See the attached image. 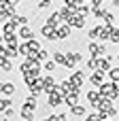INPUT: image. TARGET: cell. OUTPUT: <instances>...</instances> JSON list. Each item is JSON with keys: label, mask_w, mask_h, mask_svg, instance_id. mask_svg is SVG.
<instances>
[{"label": "cell", "mask_w": 119, "mask_h": 121, "mask_svg": "<svg viewBox=\"0 0 119 121\" xmlns=\"http://www.w3.org/2000/svg\"><path fill=\"white\" fill-rule=\"evenodd\" d=\"M83 113H85V108H83V106H79V104H77V106H72V115H83Z\"/></svg>", "instance_id": "9c48e42d"}, {"label": "cell", "mask_w": 119, "mask_h": 121, "mask_svg": "<svg viewBox=\"0 0 119 121\" xmlns=\"http://www.w3.org/2000/svg\"><path fill=\"white\" fill-rule=\"evenodd\" d=\"M57 19H60V15H57V13L49 15V17H47V26H49V28H55V26H57Z\"/></svg>", "instance_id": "5b68a950"}, {"label": "cell", "mask_w": 119, "mask_h": 121, "mask_svg": "<svg viewBox=\"0 0 119 121\" xmlns=\"http://www.w3.org/2000/svg\"><path fill=\"white\" fill-rule=\"evenodd\" d=\"M19 51H21L23 55H28V53H30V49H28V45H21V47H19Z\"/></svg>", "instance_id": "7c38bea8"}, {"label": "cell", "mask_w": 119, "mask_h": 121, "mask_svg": "<svg viewBox=\"0 0 119 121\" xmlns=\"http://www.w3.org/2000/svg\"><path fill=\"white\" fill-rule=\"evenodd\" d=\"M53 60H55L57 64H66V57H64V53H60V51L53 53Z\"/></svg>", "instance_id": "52a82bcc"}, {"label": "cell", "mask_w": 119, "mask_h": 121, "mask_svg": "<svg viewBox=\"0 0 119 121\" xmlns=\"http://www.w3.org/2000/svg\"><path fill=\"white\" fill-rule=\"evenodd\" d=\"M55 34H57V38H66V36H70V26H60V28L55 30Z\"/></svg>", "instance_id": "7a4b0ae2"}, {"label": "cell", "mask_w": 119, "mask_h": 121, "mask_svg": "<svg viewBox=\"0 0 119 121\" xmlns=\"http://www.w3.org/2000/svg\"><path fill=\"white\" fill-rule=\"evenodd\" d=\"M111 79H113V81L119 79V68H113V70H111Z\"/></svg>", "instance_id": "8fae6325"}, {"label": "cell", "mask_w": 119, "mask_h": 121, "mask_svg": "<svg viewBox=\"0 0 119 121\" xmlns=\"http://www.w3.org/2000/svg\"><path fill=\"white\" fill-rule=\"evenodd\" d=\"M21 117H23V119H28V121H32V119H34V115H32L30 111H21Z\"/></svg>", "instance_id": "30bf717a"}, {"label": "cell", "mask_w": 119, "mask_h": 121, "mask_svg": "<svg viewBox=\"0 0 119 121\" xmlns=\"http://www.w3.org/2000/svg\"><path fill=\"white\" fill-rule=\"evenodd\" d=\"M0 91L6 94V96H11V94L15 91V85H13V83H2V85H0Z\"/></svg>", "instance_id": "3957f363"}, {"label": "cell", "mask_w": 119, "mask_h": 121, "mask_svg": "<svg viewBox=\"0 0 119 121\" xmlns=\"http://www.w3.org/2000/svg\"><path fill=\"white\" fill-rule=\"evenodd\" d=\"M45 68H47V70H53V68H55V64H53V62H47V64H45Z\"/></svg>", "instance_id": "4fadbf2b"}, {"label": "cell", "mask_w": 119, "mask_h": 121, "mask_svg": "<svg viewBox=\"0 0 119 121\" xmlns=\"http://www.w3.org/2000/svg\"><path fill=\"white\" fill-rule=\"evenodd\" d=\"M19 36H21V38H30V36H32V30H30V28H26V26H23V28H21V30H19Z\"/></svg>", "instance_id": "8992f818"}, {"label": "cell", "mask_w": 119, "mask_h": 121, "mask_svg": "<svg viewBox=\"0 0 119 121\" xmlns=\"http://www.w3.org/2000/svg\"><path fill=\"white\" fill-rule=\"evenodd\" d=\"M9 106H11V100H0V111H9Z\"/></svg>", "instance_id": "ba28073f"}, {"label": "cell", "mask_w": 119, "mask_h": 121, "mask_svg": "<svg viewBox=\"0 0 119 121\" xmlns=\"http://www.w3.org/2000/svg\"><path fill=\"white\" fill-rule=\"evenodd\" d=\"M47 102H49V106H57V104H60V102H62V96H60V94H57V89H55V91H51V94H49V98H47Z\"/></svg>", "instance_id": "6da1fadb"}, {"label": "cell", "mask_w": 119, "mask_h": 121, "mask_svg": "<svg viewBox=\"0 0 119 121\" xmlns=\"http://www.w3.org/2000/svg\"><path fill=\"white\" fill-rule=\"evenodd\" d=\"M77 98H79V91H75V94H68L64 100H66V104H70V106H77Z\"/></svg>", "instance_id": "277c9868"}]
</instances>
